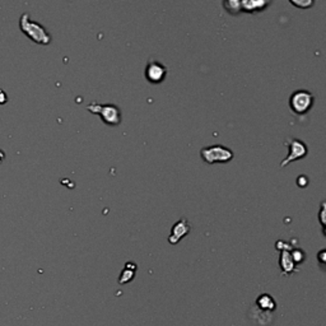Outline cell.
Instances as JSON below:
<instances>
[{"instance_id": "obj_16", "label": "cell", "mask_w": 326, "mask_h": 326, "mask_svg": "<svg viewBox=\"0 0 326 326\" xmlns=\"http://www.w3.org/2000/svg\"><path fill=\"white\" fill-rule=\"evenodd\" d=\"M325 256H326V251L321 250L320 252H319V263H320L323 266L324 264H325Z\"/></svg>"}, {"instance_id": "obj_15", "label": "cell", "mask_w": 326, "mask_h": 326, "mask_svg": "<svg viewBox=\"0 0 326 326\" xmlns=\"http://www.w3.org/2000/svg\"><path fill=\"white\" fill-rule=\"evenodd\" d=\"M319 218H320V223L324 228V232H325V201L321 203L320 208V214H319Z\"/></svg>"}, {"instance_id": "obj_12", "label": "cell", "mask_w": 326, "mask_h": 326, "mask_svg": "<svg viewBox=\"0 0 326 326\" xmlns=\"http://www.w3.org/2000/svg\"><path fill=\"white\" fill-rule=\"evenodd\" d=\"M241 1L242 0H222L223 8L231 16H238L241 12Z\"/></svg>"}, {"instance_id": "obj_1", "label": "cell", "mask_w": 326, "mask_h": 326, "mask_svg": "<svg viewBox=\"0 0 326 326\" xmlns=\"http://www.w3.org/2000/svg\"><path fill=\"white\" fill-rule=\"evenodd\" d=\"M87 110L93 115H99L106 125L110 126H117L120 125L123 120V115L119 106L114 103H99V102H92L87 105Z\"/></svg>"}, {"instance_id": "obj_3", "label": "cell", "mask_w": 326, "mask_h": 326, "mask_svg": "<svg viewBox=\"0 0 326 326\" xmlns=\"http://www.w3.org/2000/svg\"><path fill=\"white\" fill-rule=\"evenodd\" d=\"M315 103L314 93L306 89H298L289 97V108L297 116H304L310 112Z\"/></svg>"}, {"instance_id": "obj_14", "label": "cell", "mask_w": 326, "mask_h": 326, "mask_svg": "<svg viewBox=\"0 0 326 326\" xmlns=\"http://www.w3.org/2000/svg\"><path fill=\"white\" fill-rule=\"evenodd\" d=\"M291 256L292 260L295 261L296 265H301L304 260H306V253H304V251H302L301 249H296V250L292 251Z\"/></svg>"}, {"instance_id": "obj_2", "label": "cell", "mask_w": 326, "mask_h": 326, "mask_svg": "<svg viewBox=\"0 0 326 326\" xmlns=\"http://www.w3.org/2000/svg\"><path fill=\"white\" fill-rule=\"evenodd\" d=\"M21 29L25 35H27V37L31 38L32 41L36 42L38 45H49L51 42V36L46 29L42 27L41 25L33 22L31 21L28 17V14H23L21 17Z\"/></svg>"}, {"instance_id": "obj_4", "label": "cell", "mask_w": 326, "mask_h": 326, "mask_svg": "<svg viewBox=\"0 0 326 326\" xmlns=\"http://www.w3.org/2000/svg\"><path fill=\"white\" fill-rule=\"evenodd\" d=\"M200 155L201 159L209 165H214V163H228L233 159L234 154L231 149L227 148L221 144H214V146L204 147L200 150Z\"/></svg>"}, {"instance_id": "obj_5", "label": "cell", "mask_w": 326, "mask_h": 326, "mask_svg": "<svg viewBox=\"0 0 326 326\" xmlns=\"http://www.w3.org/2000/svg\"><path fill=\"white\" fill-rule=\"evenodd\" d=\"M284 144L287 146V148H288V154L280 162V168L287 167L288 165H291L292 162L300 161V159H303L304 157H307L308 147L307 144L302 142L301 139H297V138H287Z\"/></svg>"}, {"instance_id": "obj_6", "label": "cell", "mask_w": 326, "mask_h": 326, "mask_svg": "<svg viewBox=\"0 0 326 326\" xmlns=\"http://www.w3.org/2000/svg\"><path fill=\"white\" fill-rule=\"evenodd\" d=\"M167 73L168 70L166 65L159 63L158 60H149L144 69L146 79L152 84H161L162 82H165Z\"/></svg>"}, {"instance_id": "obj_7", "label": "cell", "mask_w": 326, "mask_h": 326, "mask_svg": "<svg viewBox=\"0 0 326 326\" xmlns=\"http://www.w3.org/2000/svg\"><path fill=\"white\" fill-rule=\"evenodd\" d=\"M191 226L186 218H181L180 221L176 222L171 229V234L168 237V242L171 245H177L184 237L190 233Z\"/></svg>"}, {"instance_id": "obj_13", "label": "cell", "mask_w": 326, "mask_h": 326, "mask_svg": "<svg viewBox=\"0 0 326 326\" xmlns=\"http://www.w3.org/2000/svg\"><path fill=\"white\" fill-rule=\"evenodd\" d=\"M289 3L300 9H310L315 4V0H289Z\"/></svg>"}, {"instance_id": "obj_11", "label": "cell", "mask_w": 326, "mask_h": 326, "mask_svg": "<svg viewBox=\"0 0 326 326\" xmlns=\"http://www.w3.org/2000/svg\"><path fill=\"white\" fill-rule=\"evenodd\" d=\"M135 270H136V265L134 263H126L124 270L121 272V276L119 278V283L120 284H126V283H130L135 276Z\"/></svg>"}, {"instance_id": "obj_9", "label": "cell", "mask_w": 326, "mask_h": 326, "mask_svg": "<svg viewBox=\"0 0 326 326\" xmlns=\"http://www.w3.org/2000/svg\"><path fill=\"white\" fill-rule=\"evenodd\" d=\"M279 265H280L282 273L285 274V276H289L292 273L297 272V268H296L295 261L292 260L289 250H282V255H280V259H279Z\"/></svg>"}, {"instance_id": "obj_8", "label": "cell", "mask_w": 326, "mask_h": 326, "mask_svg": "<svg viewBox=\"0 0 326 326\" xmlns=\"http://www.w3.org/2000/svg\"><path fill=\"white\" fill-rule=\"evenodd\" d=\"M272 4V0H242L241 1V12L246 14H255L266 10Z\"/></svg>"}, {"instance_id": "obj_10", "label": "cell", "mask_w": 326, "mask_h": 326, "mask_svg": "<svg viewBox=\"0 0 326 326\" xmlns=\"http://www.w3.org/2000/svg\"><path fill=\"white\" fill-rule=\"evenodd\" d=\"M256 307L264 312H273L276 310V300L268 293L260 295L256 300Z\"/></svg>"}]
</instances>
